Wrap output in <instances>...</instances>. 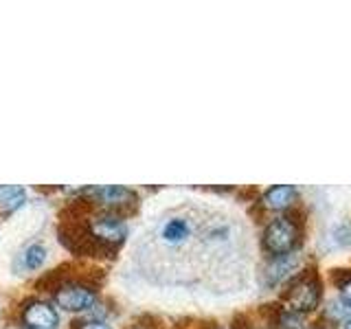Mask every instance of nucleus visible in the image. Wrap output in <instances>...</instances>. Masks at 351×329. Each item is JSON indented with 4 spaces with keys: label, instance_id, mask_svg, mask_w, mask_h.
<instances>
[{
    "label": "nucleus",
    "instance_id": "nucleus-1",
    "mask_svg": "<svg viewBox=\"0 0 351 329\" xmlns=\"http://www.w3.org/2000/svg\"><path fill=\"white\" fill-rule=\"evenodd\" d=\"M296 239H299V228L290 217H274L263 230V246L272 252L274 257L290 255Z\"/></svg>",
    "mask_w": 351,
    "mask_h": 329
},
{
    "label": "nucleus",
    "instance_id": "nucleus-2",
    "mask_svg": "<svg viewBox=\"0 0 351 329\" xmlns=\"http://www.w3.org/2000/svg\"><path fill=\"white\" fill-rule=\"evenodd\" d=\"M288 303L290 310L296 314L312 312L321 303V283L314 274H305V277L294 279L288 290Z\"/></svg>",
    "mask_w": 351,
    "mask_h": 329
},
{
    "label": "nucleus",
    "instance_id": "nucleus-3",
    "mask_svg": "<svg viewBox=\"0 0 351 329\" xmlns=\"http://www.w3.org/2000/svg\"><path fill=\"white\" fill-rule=\"evenodd\" d=\"M125 235H128L125 224L114 215L95 217L90 226H88V237L99 241V244H106V246H119L121 241L125 239Z\"/></svg>",
    "mask_w": 351,
    "mask_h": 329
},
{
    "label": "nucleus",
    "instance_id": "nucleus-4",
    "mask_svg": "<svg viewBox=\"0 0 351 329\" xmlns=\"http://www.w3.org/2000/svg\"><path fill=\"white\" fill-rule=\"evenodd\" d=\"M55 303H58L62 310L84 312V310H90V307L97 303V296L90 288H86V285L66 283L55 292Z\"/></svg>",
    "mask_w": 351,
    "mask_h": 329
},
{
    "label": "nucleus",
    "instance_id": "nucleus-5",
    "mask_svg": "<svg viewBox=\"0 0 351 329\" xmlns=\"http://www.w3.org/2000/svg\"><path fill=\"white\" fill-rule=\"evenodd\" d=\"M22 323H25L27 329H58L60 316L49 303L31 301L22 312Z\"/></svg>",
    "mask_w": 351,
    "mask_h": 329
},
{
    "label": "nucleus",
    "instance_id": "nucleus-6",
    "mask_svg": "<svg viewBox=\"0 0 351 329\" xmlns=\"http://www.w3.org/2000/svg\"><path fill=\"white\" fill-rule=\"evenodd\" d=\"M93 200H97L101 206L117 211V208H128L136 204V193L125 189V186H97V189H88Z\"/></svg>",
    "mask_w": 351,
    "mask_h": 329
},
{
    "label": "nucleus",
    "instance_id": "nucleus-7",
    "mask_svg": "<svg viewBox=\"0 0 351 329\" xmlns=\"http://www.w3.org/2000/svg\"><path fill=\"white\" fill-rule=\"evenodd\" d=\"M296 200V189L292 184H277L263 193V206L270 211H283V208L292 206Z\"/></svg>",
    "mask_w": 351,
    "mask_h": 329
},
{
    "label": "nucleus",
    "instance_id": "nucleus-8",
    "mask_svg": "<svg viewBox=\"0 0 351 329\" xmlns=\"http://www.w3.org/2000/svg\"><path fill=\"white\" fill-rule=\"evenodd\" d=\"M25 202V189L16 184H0V213L9 215Z\"/></svg>",
    "mask_w": 351,
    "mask_h": 329
},
{
    "label": "nucleus",
    "instance_id": "nucleus-9",
    "mask_svg": "<svg viewBox=\"0 0 351 329\" xmlns=\"http://www.w3.org/2000/svg\"><path fill=\"white\" fill-rule=\"evenodd\" d=\"M189 233H191L189 222L182 219V217H173L162 226L160 235H162L165 241H167V244H180V241H184L186 237H189Z\"/></svg>",
    "mask_w": 351,
    "mask_h": 329
},
{
    "label": "nucleus",
    "instance_id": "nucleus-10",
    "mask_svg": "<svg viewBox=\"0 0 351 329\" xmlns=\"http://www.w3.org/2000/svg\"><path fill=\"white\" fill-rule=\"evenodd\" d=\"M292 268H294V257H288V255L277 257V259H274V266H272L270 272H268V277H270V281L277 283V281L283 279L288 272H292Z\"/></svg>",
    "mask_w": 351,
    "mask_h": 329
},
{
    "label": "nucleus",
    "instance_id": "nucleus-11",
    "mask_svg": "<svg viewBox=\"0 0 351 329\" xmlns=\"http://www.w3.org/2000/svg\"><path fill=\"white\" fill-rule=\"evenodd\" d=\"M44 255H47V250H44L40 244L29 246L27 252H25V268H29V270L40 268V266H42V261H44Z\"/></svg>",
    "mask_w": 351,
    "mask_h": 329
},
{
    "label": "nucleus",
    "instance_id": "nucleus-12",
    "mask_svg": "<svg viewBox=\"0 0 351 329\" xmlns=\"http://www.w3.org/2000/svg\"><path fill=\"white\" fill-rule=\"evenodd\" d=\"M279 329H303V321H301V314L296 312H283L279 316Z\"/></svg>",
    "mask_w": 351,
    "mask_h": 329
},
{
    "label": "nucleus",
    "instance_id": "nucleus-13",
    "mask_svg": "<svg viewBox=\"0 0 351 329\" xmlns=\"http://www.w3.org/2000/svg\"><path fill=\"white\" fill-rule=\"evenodd\" d=\"M340 299H343L345 305L351 307V277L345 283H340Z\"/></svg>",
    "mask_w": 351,
    "mask_h": 329
},
{
    "label": "nucleus",
    "instance_id": "nucleus-14",
    "mask_svg": "<svg viewBox=\"0 0 351 329\" xmlns=\"http://www.w3.org/2000/svg\"><path fill=\"white\" fill-rule=\"evenodd\" d=\"M80 329H110V325H106V323H101V321H90V323L82 325Z\"/></svg>",
    "mask_w": 351,
    "mask_h": 329
},
{
    "label": "nucleus",
    "instance_id": "nucleus-15",
    "mask_svg": "<svg viewBox=\"0 0 351 329\" xmlns=\"http://www.w3.org/2000/svg\"><path fill=\"white\" fill-rule=\"evenodd\" d=\"M345 329H351V318H347V323H345Z\"/></svg>",
    "mask_w": 351,
    "mask_h": 329
}]
</instances>
